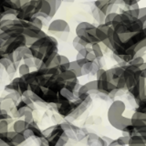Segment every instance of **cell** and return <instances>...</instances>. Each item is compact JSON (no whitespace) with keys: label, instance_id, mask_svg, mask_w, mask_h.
<instances>
[{"label":"cell","instance_id":"6da1fadb","mask_svg":"<svg viewBox=\"0 0 146 146\" xmlns=\"http://www.w3.org/2000/svg\"><path fill=\"white\" fill-rule=\"evenodd\" d=\"M125 111V104L121 100H114L108 111V120L112 127L122 131L126 126L131 124V119L125 118L123 112Z\"/></svg>","mask_w":146,"mask_h":146},{"label":"cell","instance_id":"7a4b0ae2","mask_svg":"<svg viewBox=\"0 0 146 146\" xmlns=\"http://www.w3.org/2000/svg\"><path fill=\"white\" fill-rule=\"evenodd\" d=\"M76 36H80L89 45L99 43V40L96 38V26L90 22H80L76 27Z\"/></svg>","mask_w":146,"mask_h":146},{"label":"cell","instance_id":"3957f363","mask_svg":"<svg viewBox=\"0 0 146 146\" xmlns=\"http://www.w3.org/2000/svg\"><path fill=\"white\" fill-rule=\"evenodd\" d=\"M70 32V27L68 25V23L66 20L60 19V18L52 20L48 27V33L51 34L56 38H58L62 41L67 40Z\"/></svg>","mask_w":146,"mask_h":146},{"label":"cell","instance_id":"277c9868","mask_svg":"<svg viewBox=\"0 0 146 146\" xmlns=\"http://www.w3.org/2000/svg\"><path fill=\"white\" fill-rule=\"evenodd\" d=\"M26 46H27L26 36L24 35H19L16 36V38H11L8 40H7L3 45L2 50L7 55L15 52L18 48H20L22 47H26Z\"/></svg>","mask_w":146,"mask_h":146},{"label":"cell","instance_id":"5b68a950","mask_svg":"<svg viewBox=\"0 0 146 146\" xmlns=\"http://www.w3.org/2000/svg\"><path fill=\"white\" fill-rule=\"evenodd\" d=\"M26 36V41H27V46L29 47L33 44L36 39H39L43 36H47L48 34L45 31H43L41 29L35 27L34 25H32L29 22V25L27 27L24 29V33H23Z\"/></svg>","mask_w":146,"mask_h":146},{"label":"cell","instance_id":"8992f818","mask_svg":"<svg viewBox=\"0 0 146 146\" xmlns=\"http://www.w3.org/2000/svg\"><path fill=\"white\" fill-rule=\"evenodd\" d=\"M94 7L102 10L105 15L119 10V7L113 4L112 0H96L94 2Z\"/></svg>","mask_w":146,"mask_h":146},{"label":"cell","instance_id":"52a82bcc","mask_svg":"<svg viewBox=\"0 0 146 146\" xmlns=\"http://www.w3.org/2000/svg\"><path fill=\"white\" fill-rule=\"evenodd\" d=\"M58 103L60 102H70V100H74L77 96L74 92H72L70 90L64 87L63 89L58 92Z\"/></svg>","mask_w":146,"mask_h":146},{"label":"cell","instance_id":"ba28073f","mask_svg":"<svg viewBox=\"0 0 146 146\" xmlns=\"http://www.w3.org/2000/svg\"><path fill=\"white\" fill-rule=\"evenodd\" d=\"M51 14V6L47 1V0H42V5H41V9L39 13L36 17H38L41 19H46L49 21V16Z\"/></svg>","mask_w":146,"mask_h":146},{"label":"cell","instance_id":"9c48e42d","mask_svg":"<svg viewBox=\"0 0 146 146\" xmlns=\"http://www.w3.org/2000/svg\"><path fill=\"white\" fill-rule=\"evenodd\" d=\"M7 135L8 137L9 141L16 145H20L21 143H23L27 140V138L24 136L23 133H21V132L14 131H7Z\"/></svg>","mask_w":146,"mask_h":146},{"label":"cell","instance_id":"30bf717a","mask_svg":"<svg viewBox=\"0 0 146 146\" xmlns=\"http://www.w3.org/2000/svg\"><path fill=\"white\" fill-rule=\"evenodd\" d=\"M72 46H73V48H74L77 50V52H78V51H80V49L84 48L86 47H88V46H90V45H89L87 42H85V41L83 39H81L80 36H76L75 38H73V40H72Z\"/></svg>","mask_w":146,"mask_h":146},{"label":"cell","instance_id":"8fae6325","mask_svg":"<svg viewBox=\"0 0 146 146\" xmlns=\"http://www.w3.org/2000/svg\"><path fill=\"white\" fill-rule=\"evenodd\" d=\"M91 14H92L93 18L99 23V24H102V23H104V19H105L106 15H105L102 10H100L99 8L94 7L92 8V10H91Z\"/></svg>","mask_w":146,"mask_h":146},{"label":"cell","instance_id":"7c38bea8","mask_svg":"<svg viewBox=\"0 0 146 146\" xmlns=\"http://www.w3.org/2000/svg\"><path fill=\"white\" fill-rule=\"evenodd\" d=\"M27 126H29V123L25 120H17L13 123V131L22 133L27 128Z\"/></svg>","mask_w":146,"mask_h":146},{"label":"cell","instance_id":"4fadbf2b","mask_svg":"<svg viewBox=\"0 0 146 146\" xmlns=\"http://www.w3.org/2000/svg\"><path fill=\"white\" fill-rule=\"evenodd\" d=\"M70 70L75 73V75L77 76V78H80L81 76H83L82 74V70H81V67L79 65V63L77 62V60L73 61H70Z\"/></svg>","mask_w":146,"mask_h":146},{"label":"cell","instance_id":"5bb4252c","mask_svg":"<svg viewBox=\"0 0 146 146\" xmlns=\"http://www.w3.org/2000/svg\"><path fill=\"white\" fill-rule=\"evenodd\" d=\"M90 47H91V50H92V52L94 53L96 57L98 58H103L104 53L102 48V45L100 43H94L92 45H90Z\"/></svg>","mask_w":146,"mask_h":146},{"label":"cell","instance_id":"9a60e30c","mask_svg":"<svg viewBox=\"0 0 146 146\" xmlns=\"http://www.w3.org/2000/svg\"><path fill=\"white\" fill-rule=\"evenodd\" d=\"M59 75H60V77L62 78V80L65 81V82L77 79V76L75 75V73L72 72L70 70H68L64 71V72L59 73Z\"/></svg>","mask_w":146,"mask_h":146},{"label":"cell","instance_id":"2e32d148","mask_svg":"<svg viewBox=\"0 0 146 146\" xmlns=\"http://www.w3.org/2000/svg\"><path fill=\"white\" fill-rule=\"evenodd\" d=\"M31 68L26 65L25 63H22V64H19V66H18V68H17V71H18V74H19L20 77H23L27 74H29V73L31 71L30 70Z\"/></svg>","mask_w":146,"mask_h":146},{"label":"cell","instance_id":"e0dca14e","mask_svg":"<svg viewBox=\"0 0 146 146\" xmlns=\"http://www.w3.org/2000/svg\"><path fill=\"white\" fill-rule=\"evenodd\" d=\"M17 50L20 52V54H21V56H22L23 59L29 58H33V57H32L31 50H30L29 47H27V46H26V47H22V48H18Z\"/></svg>","mask_w":146,"mask_h":146},{"label":"cell","instance_id":"ac0fdd59","mask_svg":"<svg viewBox=\"0 0 146 146\" xmlns=\"http://www.w3.org/2000/svg\"><path fill=\"white\" fill-rule=\"evenodd\" d=\"M27 21L30 22L32 25H34L35 27L42 29V27H43V21H42L41 18H39L38 17H33L29 18V19H27Z\"/></svg>","mask_w":146,"mask_h":146},{"label":"cell","instance_id":"d6986e66","mask_svg":"<svg viewBox=\"0 0 146 146\" xmlns=\"http://www.w3.org/2000/svg\"><path fill=\"white\" fill-rule=\"evenodd\" d=\"M116 15H117V12H111V13L107 14L106 17H105V19H104V24L109 27H111L113 19Z\"/></svg>","mask_w":146,"mask_h":146},{"label":"cell","instance_id":"ffe728a7","mask_svg":"<svg viewBox=\"0 0 146 146\" xmlns=\"http://www.w3.org/2000/svg\"><path fill=\"white\" fill-rule=\"evenodd\" d=\"M144 62H145V60H144V58H143V56H138V57H134L133 59H132V60L129 64H131V65H133V66L140 68V67L143 65Z\"/></svg>","mask_w":146,"mask_h":146},{"label":"cell","instance_id":"44dd1931","mask_svg":"<svg viewBox=\"0 0 146 146\" xmlns=\"http://www.w3.org/2000/svg\"><path fill=\"white\" fill-rule=\"evenodd\" d=\"M19 63L20 62H12L10 65L6 68V71H7V74L12 75V74H14V73H16L17 68H18V66H19Z\"/></svg>","mask_w":146,"mask_h":146},{"label":"cell","instance_id":"7402d4cb","mask_svg":"<svg viewBox=\"0 0 146 146\" xmlns=\"http://www.w3.org/2000/svg\"><path fill=\"white\" fill-rule=\"evenodd\" d=\"M10 120L11 119L0 121V132L8 131V127H9V122H10Z\"/></svg>","mask_w":146,"mask_h":146},{"label":"cell","instance_id":"603a6c76","mask_svg":"<svg viewBox=\"0 0 146 146\" xmlns=\"http://www.w3.org/2000/svg\"><path fill=\"white\" fill-rule=\"evenodd\" d=\"M11 63H12V61L6 56V55H5V57H3L1 59H0V64H1L3 68H5V70H6V68L10 65Z\"/></svg>","mask_w":146,"mask_h":146},{"label":"cell","instance_id":"cb8c5ba5","mask_svg":"<svg viewBox=\"0 0 146 146\" xmlns=\"http://www.w3.org/2000/svg\"><path fill=\"white\" fill-rule=\"evenodd\" d=\"M24 120L27 122V123H32L34 122V117H33V114H32V111H27L24 114Z\"/></svg>","mask_w":146,"mask_h":146},{"label":"cell","instance_id":"d4e9b609","mask_svg":"<svg viewBox=\"0 0 146 146\" xmlns=\"http://www.w3.org/2000/svg\"><path fill=\"white\" fill-rule=\"evenodd\" d=\"M23 63H25L26 65L29 66L30 68H35V61H34V58H25L23 59Z\"/></svg>","mask_w":146,"mask_h":146},{"label":"cell","instance_id":"484cf974","mask_svg":"<svg viewBox=\"0 0 146 146\" xmlns=\"http://www.w3.org/2000/svg\"><path fill=\"white\" fill-rule=\"evenodd\" d=\"M70 60L68 59L65 55L60 54V64H70Z\"/></svg>","mask_w":146,"mask_h":146},{"label":"cell","instance_id":"4316f807","mask_svg":"<svg viewBox=\"0 0 146 146\" xmlns=\"http://www.w3.org/2000/svg\"><path fill=\"white\" fill-rule=\"evenodd\" d=\"M140 70H141V76L146 80V62H144L143 65L140 67Z\"/></svg>","mask_w":146,"mask_h":146},{"label":"cell","instance_id":"83f0119b","mask_svg":"<svg viewBox=\"0 0 146 146\" xmlns=\"http://www.w3.org/2000/svg\"><path fill=\"white\" fill-rule=\"evenodd\" d=\"M0 146H17V145L14 144L12 143H7V141H5L4 140L0 138Z\"/></svg>","mask_w":146,"mask_h":146},{"label":"cell","instance_id":"f1b7e54d","mask_svg":"<svg viewBox=\"0 0 146 146\" xmlns=\"http://www.w3.org/2000/svg\"><path fill=\"white\" fill-rule=\"evenodd\" d=\"M143 15H146V7H140V11H139V17H143Z\"/></svg>","mask_w":146,"mask_h":146},{"label":"cell","instance_id":"f546056e","mask_svg":"<svg viewBox=\"0 0 146 146\" xmlns=\"http://www.w3.org/2000/svg\"><path fill=\"white\" fill-rule=\"evenodd\" d=\"M5 11V7H4V5H3V2L0 0V13L3 14Z\"/></svg>","mask_w":146,"mask_h":146},{"label":"cell","instance_id":"4dcf8cb0","mask_svg":"<svg viewBox=\"0 0 146 146\" xmlns=\"http://www.w3.org/2000/svg\"><path fill=\"white\" fill-rule=\"evenodd\" d=\"M75 0H63V2H66V3H74Z\"/></svg>","mask_w":146,"mask_h":146},{"label":"cell","instance_id":"1f68e13d","mask_svg":"<svg viewBox=\"0 0 146 146\" xmlns=\"http://www.w3.org/2000/svg\"><path fill=\"white\" fill-rule=\"evenodd\" d=\"M3 19H4V15H3V14L0 13V22H1Z\"/></svg>","mask_w":146,"mask_h":146},{"label":"cell","instance_id":"d6a6232c","mask_svg":"<svg viewBox=\"0 0 146 146\" xmlns=\"http://www.w3.org/2000/svg\"><path fill=\"white\" fill-rule=\"evenodd\" d=\"M2 47H3V42H2L1 40H0V49L2 48Z\"/></svg>","mask_w":146,"mask_h":146},{"label":"cell","instance_id":"836d02e7","mask_svg":"<svg viewBox=\"0 0 146 146\" xmlns=\"http://www.w3.org/2000/svg\"><path fill=\"white\" fill-rule=\"evenodd\" d=\"M0 32H1V30H0Z\"/></svg>","mask_w":146,"mask_h":146}]
</instances>
